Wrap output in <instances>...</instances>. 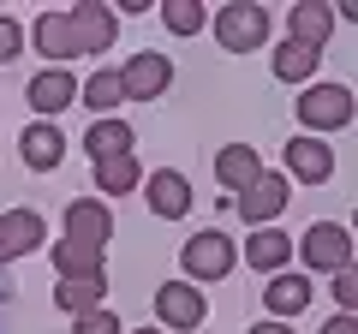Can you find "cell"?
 I'll use <instances>...</instances> for the list:
<instances>
[{
    "mask_svg": "<svg viewBox=\"0 0 358 334\" xmlns=\"http://www.w3.org/2000/svg\"><path fill=\"white\" fill-rule=\"evenodd\" d=\"M215 42L227 54H251L268 42V13L257 6V0H233V6H221L215 13Z\"/></svg>",
    "mask_w": 358,
    "mask_h": 334,
    "instance_id": "6da1fadb",
    "label": "cell"
},
{
    "mask_svg": "<svg viewBox=\"0 0 358 334\" xmlns=\"http://www.w3.org/2000/svg\"><path fill=\"white\" fill-rule=\"evenodd\" d=\"M233 257H239V245H233L221 227L192 233V239H185V251H179V263H185V275H192V281H221V275L233 269Z\"/></svg>",
    "mask_w": 358,
    "mask_h": 334,
    "instance_id": "7a4b0ae2",
    "label": "cell"
},
{
    "mask_svg": "<svg viewBox=\"0 0 358 334\" xmlns=\"http://www.w3.org/2000/svg\"><path fill=\"white\" fill-rule=\"evenodd\" d=\"M299 119H305V131L352 126V90H346V84H310V90L299 96Z\"/></svg>",
    "mask_w": 358,
    "mask_h": 334,
    "instance_id": "3957f363",
    "label": "cell"
},
{
    "mask_svg": "<svg viewBox=\"0 0 358 334\" xmlns=\"http://www.w3.org/2000/svg\"><path fill=\"white\" fill-rule=\"evenodd\" d=\"M120 84H126V102H155V96L173 84V60L155 48H138L126 66H120Z\"/></svg>",
    "mask_w": 358,
    "mask_h": 334,
    "instance_id": "277c9868",
    "label": "cell"
},
{
    "mask_svg": "<svg viewBox=\"0 0 358 334\" xmlns=\"http://www.w3.org/2000/svg\"><path fill=\"white\" fill-rule=\"evenodd\" d=\"M299 251H305V263H310L317 275H334V269L352 263V233H346L341 221H317V227L299 239Z\"/></svg>",
    "mask_w": 358,
    "mask_h": 334,
    "instance_id": "5b68a950",
    "label": "cell"
},
{
    "mask_svg": "<svg viewBox=\"0 0 358 334\" xmlns=\"http://www.w3.org/2000/svg\"><path fill=\"white\" fill-rule=\"evenodd\" d=\"M155 317H162V328L192 334L197 322L209 317V305H203V293H197L192 281H167V286H155Z\"/></svg>",
    "mask_w": 358,
    "mask_h": 334,
    "instance_id": "8992f818",
    "label": "cell"
},
{
    "mask_svg": "<svg viewBox=\"0 0 358 334\" xmlns=\"http://www.w3.org/2000/svg\"><path fill=\"white\" fill-rule=\"evenodd\" d=\"M281 209H287V173H257L239 191V221H251V227H268Z\"/></svg>",
    "mask_w": 358,
    "mask_h": 334,
    "instance_id": "52a82bcc",
    "label": "cell"
},
{
    "mask_svg": "<svg viewBox=\"0 0 358 334\" xmlns=\"http://www.w3.org/2000/svg\"><path fill=\"white\" fill-rule=\"evenodd\" d=\"M66 24H72V36H78V54H102V48H114L120 18L108 13L102 0H84V6H72V13H66Z\"/></svg>",
    "mask_w": 358,
    "mask_h": 334,
    "instance_id": "ba28073f",
    "label": "cell"
},
{
    "mask_svg": "<svg viewBox=\"0 0 358 334\" xmlns=\"http://www.w3.org/2000/svg\"><path fill=\"white\" fill-rule=\"evenodd\" d=\"M287 173L305 185H322L334 173V143L310 138V131H299V138H287Z\"/></svg>",
    "mask_w": 358,
    "mask_h": 334,
    "instance_id": "9c48e42d",
    "label": "cell"
},
{
    "mask_svg": "<svg viewBox=\"0 0 358 334\" xmlns=\"http://www.w3.org/2000/svg\"><path fill=\"white\" fill-rule=\"evenodd\" d=\"M143 197H150V209H155L162 221H179L185 209H192V180L173 173V167H155L150 180H143Z\"/></svg>",
    "mask_w": 358,
    "mask_h": 334,
    "instance_id": "30bf717a",
    "label": "cell"
},
{
    "mask_svg": "<svg viewBox=\"0 0 358 334\" xmlns=\"http://www.w3.org/2000/svg\"><path fill=\"white\" fill-rule=\"evenodd\" d=\"M42 215L36 209H6L0 215V263H13V257H24V251H36L42 245Z\"/></svg>",
    "mask_w": 358,
    "mask_h": 334,
    "instance_id": "8fae6325",
    "label": "cell"
},
{
    "mask_svg": "<svg viewBox=\"0 0 358 334\" xmlns=\"http://www.w3.org/2000/svg\"><path fill=\"white\" fill-rule=\"evenodd\" d=\"M66 239L108 245V239H114V215H108V203H96V197H78V203H66Z\"/></svg>",
    "mask_w": 358,
    "mask_h": 334,
    "instance_id": "7c38bea8",
    "label": "cell"
},
{
    "mask_svg": "<svg viewBox=\"0 0 358 334\" xmlns=\"http://www.w3.org/2000/svg\"><path fill=\"white\" fill-rule=\"evenodd\" d=\"M287 30H293V42H305V48H322V42L334 36V13L322 0H299L293 13H287Z\"/></svg>",
    "mask_w": 358,
    "mask_h": 334,
    "instance_id": "4fadbf2b",
    "label": "cell"
},
{
    "mask_svg": "<svg viewBox=\"0 0 358 334\" xmlns=\"http://www.w3.org/2000/svg\"><path fill=\"white\" fill-rule=\"evenodd\" d=\"M66 102H78V84H72V72L48 66V72H36V78H30V108H36V114H60Z\"/></svg>",
    "mask_w": 358,
    "mask_h": 334,
    "instance_id": "5bb4252c",
    "label": "cell"
},
{
    "mask_svg": "<svg viewBox=\"0 0 358 334\" xmlns=\"http://www.w3.org/2000/svg\"><path fill=\"white\" fill-rule=\"evenodd\" d=\"M60 281H84V275H102V245H84V239H60L48 251Z\"/></svg>",
    "mask_w": 358,
    "mask_h": 334,
    "instance_id": "9a60e30c",
    "label": "cell"
},
{
    "mask_svg": "<svg viewBox=\"0 0 358 334\" xmlns=\"http://www.w3.org/2000/svg\"><path fill=\"white\" fill-rule=\"evenodd\" d=\"M287 251H293V239L275 233V227H257L251 239H245V263L263 269V275H281V269H287Z\"/></svg>",
    "mask_w": 358,
    "mask_h": 334,
    "instance_id": "2e32d148",
    "label": "cell"
},
{
    "mask_svg": "<svg viewBox=\"0 0 358 334\" xmlns=\"http://www.w3.org/2000/svg\"><path fill=\"white\" fill-rule=\"evenodd\" d=\"M310 293H317V286H310L305 275H268V286H263V305L275 310V317H299V310L310 305Z\"/></svg>",
    "mask_w": 358,
    "mask_h": 334,
    "instance_id": "e0dca14e",
    "label": "cell"
},
{
    "mask_svg": "<svg viewBox=\"0 0 358 334\" xmlns=\"http://www.w3.org/2000/svg\"><path fill=\"white\" fill-rule=\"evenodd\" d=\"M131 126L126 119H90V138H84V150H90V161H114V155H131Z\"/></svg>",
    "mask_w": 358,
    "mask_h": 334,
    "instance_id": "ac0fdd59",
    "label": "cell"
},
{
    "mask_svg": "<svg viewBox=\"0 0 358 334\" xmlns=\"http://www.w3.org/2000/svg\"><path fill=\"white\" fill-rule=\"evenodd\" d=\"M263 173V161H257V150L251 143H227V150L215 155V180L227 185V191H245V185Z\"/></svg>",
    "mask_w": 358,
    "mask_h": 334,
    "instance_id": "d6986e66",
    "label": "cell"
},
{
    "mask_svg": "<svg viewBox=\"0 0 358 334\" xmlns=\"http://www.w3.org/2000/svg\"><path fill=\"white\" fill-rule=\"evenodd\" d=\"M36 48H42V60H78V36H72V24H66V13H42L36 18Z\"/></svg>",
    "mask_w": 358,
    "mask_h": 334,
    "instance_id": "ffe728a7",
    "label": "cell"
},
{
    "mask_svg": "<svg viewBox=\"0 0 358 334\" xmlns=\"http://www.w3.org/2000/svg\"><path fill=\"white\" fill-rule=\"evenodd\" d=\"M102 293H108V269L102 275H84V281H60L54 286V305L84 317V310H102Z\"/></svg>",
    "mask_w": 358,
    "mask_h": 334,
    "instance_id": "44dd1931",
    "label": "cell"
},
{
    "mask_svg": "<svg viewBox=\"0 0 358 334\" xmlns=\"http://www.w3.org/2000/svg\"><path fill=\"white\" fill-rule=\"evenodd\" d=\"M18 143H24V161L36 167V173H48V167H60V155H66V138H60L54 126H42V119H36V126H30L24 138H18Z\"/></svg>",
    "mask_w": 358,
    "mask_h": 334,
    "instance_id": "7402d4cb",
    "label": "cell"
},
{
    "mask_svg": "<svg viewBox=\"0 0 358 334\" xmlns=\"http://www.w3.org/2000/svg\"><path fill=\"white\" fill-rule=\"evenodd\" d=\"M317 66H322V48H305V42H281L275 48V78L281 84H305Z\"/></svg>",
    "mask_w": 358,
    "mask_h": 334,
    "instance_id": "603a6c76",
    "label": "cell"
},
{
    "mask_svg": "<svg viewBox=\"0 0 358 334\" xmlns=\"http://www.w3.org/2000/svg\"><path fill=\"white\" fill-rule=\"evenodd\" d=\"M78 102H84L90 114H114V108L126 102V84H120V72H96L90 84H78Z\"/></svg>",
    "mask_w": 358,
    "mask_h": 334,
    "instance_id": "cb8c5ba5",
    "label": "cell"
},
{
    "mask_svg": "<svg viewBox=\"0 0 358 334\" xmlns=\"http://www.w3.org/2000/svg\"><path fill=\"white\" fill-rule=\"evenodd\" d=\"M143 167L138 155H114V161H96V191H138Z\"/></svg>",
    "mask_w": 358,
    "mask_h": 334,
    "instance_id": "d4e9b609",
    "label": "cell"
},
{
    "mask_svg": "<svg viewBox=\"0 0 358 334\" xmlns=\"http://www.w3.org/2000/svg\"><path fill=\"white\" fill-rule=\"evenodd\" d=\"M162 24L173 30V36H197V30H203V6H197V0H167Z\"/></svg>",
    "mask_w": 358,
    "mask_h": 334,
    "instance_id": "484cf974",
    "label": "cell"
},
{
    "mask_svg": "<svg viewBox=\"0 0 358 334\" xmlns=\"http://www.w3.org/2000/svg\"><path fill=\"white\" fill-rule=\"evenodd\" d=\"M72 334H120V322L108 317V310H84V317L72 322Z\"/></svg>",
    "mask_w": 358,
    "mask_h": 334,
    "instance_id": "4316f807",
    "label": "cell"
},
{
    "mask_svg": "<svg viewBox=\"0 0 358 334\" xmlns=\"http://www.w3.org/2000/svg\"><path fill=\"white\" fill-rule=\"evenodd\" d=\"M334 298H341L346 317H352V298H358V275H352V263H346V269H334Z\"/></svg>",
    "mask_w": 358,
    "mask_h": 334,
    "instance_id": "83f0119b",
    "label": "cell"
},
{
    "mask_svg": "<svg viewBox=\"0 0 358 334\" xmlns=\"http://www.w3.org/2000/svg\"><path fill=\"white\" fill-rule=\"evenodd\" d=\"M18 42H24V30H18L13 18H0V66H6V60L18 54Z\"/></svg>",
    "mask_w": 358,
    "mask_h": 334,
    "instance_id": "f1b7e54d",
    "label": "cell"
},
{
    "mask_svg": "<svg viewBox=\"0 0 358 334\" xmlns=\"http://www.w3.org/2000/svg\"><path fill=\"white\" fill-rule=\"evenodd\" d=\"M245 334H293V328H287L281 317H268V322H251V328H245Z\"/></svg>",
    "mask_w": 358,
    "mask_h": 334,
    "instance_id": "f546056e",
    "label": "cell"
},
{
    "mask_svg": "<svg viewBox=\"0 0 358 334\" xmlns=\"http://www.w3.org/2000/svg\"><path fill=\"white\" fill-rule=\"evenodd\" d=\"M322 334H358V322H352V317H334V322H329Z\"/></svg>",
    "mask_w": 358,
    "mask_h": 334,
    "instance_id": "4dcf8cb0",
    "label": "cell"
},
{
    "mask_svg": "<svg viewBox=\"0 0 358 334\" xmlns=\"http://www.w3.org/2000/svg\"><path fill=\"white\" fill-rule=\"evenodd\" d=\"M6 298H13V281H6V269H0V305H6Z\"/></svg>",
    "mask_w": 358,
    "mask_h": 334,
    "instance_id": "1f68e13d",
    "label": "cell"
},
{
    "mask_svg": "<svg viewBox=\"0 0 358 334\" xmlns=\"http://www.w3.org/2000/svg\"><path fill=\"white\" fill-rule=\"evenodd\" d=\"M138 334H167V328H138Z\"/></svg>",
    "mask_w": 358,
    "mask_h": 334,
    "instance_id": "d6a6232c",
    "label": "cell"
}]
</instances>
